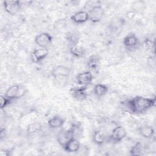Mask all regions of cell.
I'll use <instances>...</instances> for the list:
<instances>
[{
  "instance_id": "obj_1",
  "label": "cell",
  "mask_w": 156,
  "mask_h": 156,
  "mask_svg": "<svg viewBox=\"0 0 156 156\" xmlns=\"http://www.w3.org/2000/svg\"><path fill=\"white\" fill-rule=\"evenodd\" d=\"M155 104V98H146L141 96H136L122 102V106L127 112L135 115L145 113L154 107Z\"/></svg>"
},
{
  "instance_id": "obj_2",
  "label": "cell",
  "mask_w": 156,
  "mask_h": 156,
  "mask_svg": "<svg viewBox=\"0 0 156 156\" xmlns=\"http://www.w3.org/2000/svg\"><path fill=\"white\" fill-rule=\"evenodd\" d=\"M26 93V88L21 85H13L9 87L4 95L11 100H16L22 98Z\"/></svg>"
},
{
  "instance_id": "obj_3",
  "label": "cell",
  "mask_w": 156,
  "mask_h": 156,
  "mask_svg": "<svg viewBox=\"0 0 156 156\" xmlns=\"http://www.w3.org/2000/svg\"><path fill=\"white\" fill-rule=\"evenodd\" d=\"M124 46L126 49L133 51L137 49L140 46V40L135 34L130 33L127 35L122 41Z\"/></svg>"
},
{
  "instance_id": "obj_4",
  "label": "cell",
  "mask_w": 156,
  "mask_h": 156,
  "mask_svg": "<svg viewBox=\"0 0 156 156\" xmlns=\"http://www.w3.org/2000/svg\"><path fill=\"white\" fill-rule=\"evenodd\" d=\"M126 135L125 129L121 126H118L112 130L108 136V140L114 144L118 143L126 137Z\"/></svg>"
},
{
  "instance_id": "obj_5",
  "label": "cell",
  "mask_w": 156,
  "mask_h": 156,
  "mask_svg": "<svg viewBox=\"0 0 156 156\" xmlns=\"http://www.w3.org/2000/svg\"><path fill=\"white\" fill-rule=\"evenodd\" d=\"M89 20L93 23H97L101 21L104 15V10L100 5L92 7L88 12Z\"/></svg>"
},
{
  "instance_id": "obj_6",
  "label": "cell",
  "mask_w": 156,
  "mask_h": 156,
  "mask_svg": "<svg viewBox=\"0 0 156 156\" xmlns=\"http://www.w3.org/2000/svg\"><path fill=\"white\" fill-rule=\"evenodd\" d=\"M34 41L39 48H48L52 42V37L48 32H41L35 37Z\"/></svg>"
},
{
  "instance_id": "obj_7",
  "label": "cell",
  "mask_w": 156,
  "mask_h": 156,
  "mask_svg": "<svg viewBox=\"0 0 156 156\" xmlns=\"http://www.w3.org/2000/svg\"><path fill=\"white\" fill-rule=\"evenodd\" d=\"M3 7L5 11L10 15H16L21 9V2L18 0L15 1H4Z\"/></svg>"
},
{
  "instance_id": "obj_8",
  "label": "cell",
  "mask_w": 156,
  "mask_h": 156,
  "mask_svg": "<svg viewBox=\"0 0 156 156\" xmlns=\"http://www.w3.org/2000/svg\"><path fill=\"white\" fill-rule=\"evenodd\" d=\"M73 138H74V135L71 127L67 130H62L57 135V141L62 147Z\"/></svg>"
},
{
  "instance_id": "obj_9",
  "label": "cell",
  "mask_w": 156,
  "mask_h": 156,
  "mask_svg": "<svg viewBox=\"0 0 156 156\" xmlns=\"http://www.w3.org/2000/svg\"><path fill=\"white\" fill-rule=\"evenodd\" d=\"M72 97L77 101L85 100L88 97L87 86H81L72 88L70 90Z\"/></svg>"
},
{
  "instance_id": "obj_10",
  "label": "cell",
  "mask_w": 156,
  "mask_h": 156,
  "mask_svg": "<svg viewBox=\"0 0 156 156\" xmlns=\"http://www.w3.org/2000/svg\"><path fill=\"white\" fill-rule=\"evenodd\" d=\"M48 53L49 51L47 48H36L31 53V60L35 63H40L48 56Z\"/></svg>"
},
{
  "instance_id": "obj_11",
  "label": "cell",
  "mask_w": 156,
  "mask_h": 156,
  "mask_svg": "<svg viewBox=\"0 0 156 156\" xmlns=\"http://www.w3.org/2000/svg\"><path fill=\"white\" fill-rule=\"evenodd\" d=\"M93 76L89 71H83L78 74L76 76V80L79 85L81 86H87L92 82Z\"/></svg>"
},
{
  "instance_id": "obj_12",
  "label": "cell",
  "mask_w": 156,
  "mask_h": 156,
  "mask_svg": "<svg viewBox=\"0 0 156 156\" xmlns=\"http://www.w3.org/2000/svg\"><path fill=\"white\" fill-rule=\"evenodd\" d=\"M71 68L65 65H58L52 71V76L55 78L68 77L71 74Z\"/></svg>"
},
{
  "instance_id": "obj_13",
  "label": "cell",
  "mask_w": 156,
  "mask_h": 156,
  "mask_svg": "<svg viewBox=\"0 0 156 156\" xmlns=\"http://www.w3.org/2000/svg\"><path fill=\"white\" fill-rule=\"evenodd\" d=\"M71 21L76 24H83L89 20L88 12L85 10H80L74 13L71 16Z\"/></svg>"
},
{
  "instance_id": "obj_14",
  "label": "cell",
  "mask_w": 156,
  "mask_h": 156,
  "mask_svg": "<svg viewBox=\"0 0 156 156\" xmlns=\"http://www.w3.org/2000/svg\"><path fill=\"white\" fill-rule=\"evenodd\" d=\"M65 122V119L59 115H55L48 119L47 122L48 126L53 129H58L62 127Z\"/></svg>"
},
{
  "instance_id": "obj_15",
  "label": "cell",
  "mask_w": 156,
  "mask_h": 156,
  "mask_svg": "<svg viewBox=\"0 0 156 156\" xmlns=\"http://www.w3.org/2000/svg\"><path fill=\"white\" fill-rule=\"evenodd\" d=\"M80 144L79 140L76 138H71L63 147V149L68 153H74L79 151Z\"/></svg>"
},
{
  "instance_id": "obj_16",
  "label": "cell",
  "mask_w": 156,
  "mask_h": 156,
  "mask_svg": "<svg viewBox=\"0 0 156 156\" xmlns=\"http://www.w3.org/2000/svg\"><path fill=\"white\" fill-rule=\"evenodd\" d=\"M138 131L141 136L146 139L151 138L155 134L154 128L149 125H144L140 127L138 129Z\"/></svg>"
},
{
  "instance_id": "obj_17",
  "label": "cell",
  "mask_w": 156,
  "mask_h": 156,
  "mask_svg": "<svg viewBox=\"0 0 156 156\" xmlns=\"http://www.w3.org/2000/svg\"><path fill=\"white\" fill-rule=\"evenodd\" d=\"M92 140L94 144L98 146H102L106 141V136L101 130H95L93 133Z\"/></svg>"
},
{
  "instance_id": "obj_18",
  "label": "cell",
  "mask_w": 156,
  "mask_h": 156,
  "mask_svg": "<svg viewBox=\"0 0 156 156\" xmlns=\"http://www.w3.org/2000/svg\"><path fill=\"white\" fill-rule=\"evenodd\" d=\"M126 20L124 18L118 17L111 20L109 27L112 31L116 32L117 30L121 29L124 25Z\"/></svg>"
},
{
  "instance_id": "obj_19",
  "label": "cell",
  "mask_w": 156,
  "mask_h": 156,
  "mask_svg": "<svg viewBox=\"0 0 156 156\" xmlns=\"http://www.w3.org/2000/svg\"><path fill=\"white\" fill-rule=\"evenodd\" d=\"M108 91V87L102 83L96 84L93 88V93L97 97L101 98L104 96Z\"/></svg>"
},
{
  "instance_id": "obj_20",
  "label": "cell",
  "mask_w": 156,
  "mask_h": 156,
  "mask_svg": "<svg viewBox=\"0 0 156 156\" xmlns=\"http://www.w3.org/2000/svg\"><path fill=\"white\" fill-rule=\"evenodd\" d=\"M100 61H101V57L97 55V54H93L91 55V56L89 57L87 64V66L93 70H95L96 69L100 63Z\"/></svg>"
},
{
  "instance_id": "obj_21",
  "label": "cell",
  "mask_w": 156,
  "mask_h": 156,
  "mask_svg": "<svg viewBox=\"0 0 156 156\" xmlns=\"http://www.w3.org/2000/svg\"><path fill=\"white\" fill-rule=\"evenodd\" d=\"M69 52L73 57L80 58L84 56L85 51L83 47L77 44L69 47Z\"/></svg>"
},
{
  "instance_id": "obj_22",
  "label": "cell",
  "mask_w": 156,
  "mask_h": 156,
  "mask_svg": "<svg viewBox=\"0 0 156 156\" xmlns=\"http://www.w3.org/2000/svg\"><path fill=\"white\" fill-rule=\"evenodd\" d=\"M66 40L68 43L71 46L77 45L79 41V34L75 32H69L66 34Z\"/></svg>"
},
{
  "instance_id": "obj_23",
  "label": "cell",
  "mask_w": 156,
  "mask_h": 156,
  "mask_svg": "<svg viewBox=\"0 0 156 156\" xmlns=\"http://www.w3.org/2000/svg\"><path fill=\"white\" fill-rule=\"evenodd\" d=\"M42 130V125L38 122H34L29 124L26 129L27 133L33 135L40 132Z\"/></svg>"
},
{
  "instance_id": "obj_24",
  "label": "cell",
  "mask_w": 156,
  "mask_h": 156,
  "mask_svg": "<svg viewBox=\"0 0 156 156\" xmlns=\"http://www.w3.org/2000/svg\"><path fill=\"white\" fill-rule=\"evenodd\" d=\"M144 152V147L143 144L138 141L136 142L130 149L129 153L131 155H141Z\"/></svg>"
},
{
  "instance_id": "obj_25",
  "label": "cell",
  "mask_w": 156,
  "mask_h": 156,
  "mask_svg": "<svg viewBox=\"0 0 156 156\" xmlns=\"http://www.w3.org/2000/svg\"><path fill=\"white\" fill-rule=\"evenodd\" d=\"M141 45L143 48L146 50H152V49H153L154 51H155L154 42H153L150 38H145L143 40Z\"/></svg>"
},
{
  "instance_id": "obj_26",
  "label": "cell",
  "mask_w": 156,
  "mask_h": 156,
  "mask_svg": "<svg viewBox=\"0 0 156 156\" xmlns=\"http://www.w3.org/2000/svg\"><path fill=\"white\" fill-rule=\"evenodd\" d=\"M12 101H13L12 100L7 98L5 95H1V108L2 110L4 109L9 104H10Z\"/></svg>"
},
{
  "instance_id": "obj_27",
  "label": "cell",
  "mask_w": 156,
  "mask_h": 156,
  "mask_svg": "<svg viewBox=\"0 0 156 156\" xmlns=\"http://www.w3.org/2000/svg\"><path fill=\"white\" fill-rule=\"evenodd\" d=\"M136 13H137V12L136 10H135L134 9H130L127 12L126 15V18L129 20H132L135 17Z\"/></svg>"
},
{
  "instance_id": "obj_28",
  "label": "cell",
  "mask_w": 156,
  "mask_h": 156,
  "mask_svg": "<svg viewBox=\"0 0 156 156\" xmlns=\"http://www.w3.org/2000/svg\"><path fill=\"white\" fill-rule=\"evenodd\" d=\"M12 151L9 149H1L0 151V156H9L12 155Z\"/></svg>"
}]
</instances>
